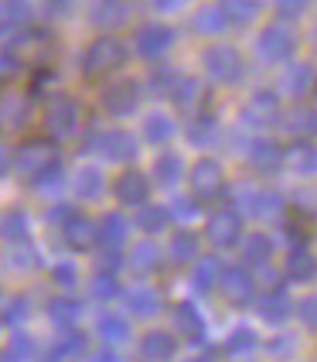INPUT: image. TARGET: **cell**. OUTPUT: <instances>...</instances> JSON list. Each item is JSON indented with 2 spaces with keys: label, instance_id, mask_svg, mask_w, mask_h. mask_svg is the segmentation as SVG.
I'll return each instance as SVG.
<instances>
[{
  "label": "cell",
  "instance_id": "6da1fadb",
  "mask_svg": "<svg viewBox=\"0 0 317 362\" xmlns=\"http://www.w3.org/2000/svg\"><path fill=\"white\" fill-rule=\"evenodd\" d=\"M119 65H126V45L119 38H113V35L96 38L85 48V55H82V72L89 79H102V76L116 72Z\"/></svg>",
  "mask_w": 317,
  "mask_h": 362
},
{
  "label": "cell",
  "instance_id": "7a4b0ae2",
  "mask_svg": "<svg viewBox=\"0 0 317 362\" xmlns=\"http://www.w3.org/2000/svg\"><path fill=\"white\" fill-rule=\"evenodd\" d=\"M59 161V147L55 141H44V137H35V141H24L18 147V154L11 158V164L20 171V178H38L41 171H48L52 164Z\"/></svg>",
  "mask_w": 317,
  "mask_h": 362
},
{
  "label": "cell",
  "instance_id": "3957f363",
  "mask_svg": "<svg viewBox=\"0 0 317 362\" xmlns=\"http://www.w3.org/2000/svg\"><path fill=\"white\" fill-rule=\"evenodd\" d=\"M188 188L195 202H212L222 195L225 188V175H222V164L215 158H198V161L188 168Z\"/></svg>",
  "mask_w": 317,
  "mask_h": 362
},
{
  "label": "cell",
  "instance_id": "277c9868",
  "mask_svg": "<svg viewBox=\"0 0 317 362\" xmlns=\"http://www.w3.org/2000/svg\"><path fill=\"white\" fill-rule=\"evenodd\" d=\"M201 62H205V72L215 82H222V86L239 82L242 72H246V69H242V55H239L232 45H212V48H205Z\"/></svg>",
  "mask_w": 317,
  "mask_h": 362
},
{
  "label": "cell",
  "instance_id": "5b68a950",
  "mask_svg": "<svg viewBox=\"0 0 317 362\" xmlns=\"http://www.w3.org/2000/svg\"><path fill=\"white\" fill-rule=\"evenodd\" d=\"M218 294L232 304V308L253 304L256 301V277H253V270H246V267L222 270V274H218Z\"/></svg>",
  "mask_w": 317,
  "mask_h": 362
},
{
  "label": "cell",
  "instance_id": "8992f818",
  "mask_svg": "<svg viewBox=\"0 0 317 362\" xmlns=\"http://www.w3.org/2000/svg\"><path fill=\"white\" fill-rule=\"evenodd\" d=\"M294 48H297V35H294L287 24L263 28V35H259V41H256V52L263 62H290Z\"/></svg>",
  "mask_w": 317,
  "mask_h": 362
},
{
  "label": "cell",
  "instance_id": "52a82bcc",
  "mask_svg": "<svg viewBox=\"0 0 317 362\" xmlns=\"http://www.w3.org/2000/svg\"><path fill=\"white\" fill-rule=\"evenodd\" d=\"M208 240L215 250H232L242 240V216L236 209H218L208 219Z\"/></svg>",
  "mask_w": 317,
  "mask_h": 362
},
{
  "label": "cell",
  "instance_id": "ba28073f",
  "mask_svg": "<svg viewBox=\"0 0 317 362\" xmlns=\"http://www.w3.org/2000/svg\"><path fill=\"white\" fill-rule=\"evenodd\" d=\"M44 123H48V130L55 134V137H68V134H76V127H79V103L72 100V96H52L48 103V110H44Z\"/></svg>",
  "mask_w": 317,
  "mask_h": 362
},
{
  "label": "cell",
  "instance_id": "9c48e42d",
  "mask_svg": "<svg viewBox=\"0 0 317 362\" xmlns=\"http://www.w3.org/2000/svg\"><path fill=\"white\" fill-rule=\"evenodd\" d=\"M174 45V28L171 24H160V21H150V24H140L137 28V52L143 59H160L167 48Z\"/></svg>",
  "mask_w": 317,
  "mask_h": 362
},
{
  "label": "cell",
  "instance_id": "30bf717a",
  "mask_svg": "<svg viewBox=\"0 0 317 362\" xmlns=\"http://www.w3.org/2000/svg\"><path fill=\"white\" fill-rule=\"evenodd\" d=\"M277 120H280V96L270 93V89H256L242 106V123H249V127H270Z\"/></svg>",
  "mask_w": 317,
  "mask_h": 362
},
{
  "label": "cell",
  "instance_id": "8fae6325",
  "mask_svg": "<svg viewBox=\"0 0 317 362\" xmlns=\"http://www.w3.org/2000/svg\"><path fill=\"white\" fill-rule=\"evenodd\" d=\"M61 236H65V246L76 250V253H89L96 243H100V226L89 219V216H68L61 222Z\"/></svg>",
  "mask_w": 317,
  "mask_h": 362
},
{
  "label": "cell",
  "instance_id": "7c38bea8",
  "mask_svg": "<svg viewBox=\"0 0 317 362\" xmlns=\"http://www.w3.org/2000/svg\"><path fill=\"white\" fill-rule=\"evenodd\" d=\"M246 158H249V168L259 171V175H277L280 168L287 164V151L277 141H270V137H259V141L249 144Z\"/></svg>",
  "mask_w": 317,
  "mask_h": 362
},
{
  "label": "cell",
  "instance_id": "4fadbf2b",
  "mask_svg": "<svg viewBox=\"0 0 317 362\" xmlns=\"http://www.w3.org/2000/svg\"><path fill=\"white\" fill-rule=\"evenodd\" d=\"M102 106H106V113H113V117H130L140 106V86L133 79L106 86V89H102Z\"/></svg>",
  "mask_w": 317,
  "mask_h": 362
},
{
  "label": "cell",
  "instance_id": "5bb4252c",
  "mask_svg": "<svg viewBox=\"0 0 317 362\" xmlns=\"http://www.w3.org/2000/svg\"><path fill=\"white\" fill-rule=\"evenodd\" d=\"M171 100L178 106L181 113H188V117H198L201 110H205V103H208V89H205V82L195 79V76H188V79H178L174 82V89H171Z\"/></svg>",
  "mask_w": 317,
  "mask_h": 362
},
{
  "label": "cell",
  "instance_id": "9a60e30c",
  "mask_svg": "<svg viewBox=\"0 0 317 362\" xmlns=\"http://www.w3.org/2000/svg\"><path fill=\"white\" fill-rule=\"evenodd\" d=\"M96 147H100V154L106 161H116V164H126L137 158V141H133V134H126V130H106L96 137Z\"/></svg>",
  "mask_w": 317,
  "mask_h": 362
},
{
  "label": "cell",
  "instance_id": "2e32d148",
  "mask_svg": "<svg viewBox=\"0 0 317 362\" xmlns=\"http://www.w3.org/2000/svg\"><path fill=\"white\" fill-rule=\"evenodd\" d=\"M113 195H116V202H123V205H140V202L150 199V178H147L143 171H137V168H130V171H123L116 178Z\"/></svg>",
  "mask_w": 317,
  "mask_h": 362
},
{
  "label": "cell",
  "instance_id": "e0dca14e",
  "mask_svg": "<svg viewBox=\"0 0 317 362\" xmlns=\"http://www.w3.org/2000/svg\"><path fill=\"white\" fill-rule=\"evenodd\" d=\"M283 93H287L290 100L304 103L311 93H314V69H311L307 62L287 65V72H283Z\"/></svg>",
  "mask_w": 317,
  "mask_h": 362
},
{
  "label": "cell",
  "instance_id": "ac0fdd59",
  "mask_svg": "<svg viewBox=\"0 0 317 362\" xmlns=\"http://www.w3.org/2000/svg\"><path fill=\"white\" fill-rule=\"evenodd\" d=\"M178 352V339L167 332H147L140 339V359L143 362H171Z\"/></svg>",
  "mask_w": 317,
  "mask_h": 362
},
{
  "label": "cell",
  "instance_id": "d6986e66",
  "mask_svg": "<svg viewBox=\"0 0 317 362\" xmlns=\"http://www.w3.org/2000/svg\"><path fill=\"white\" fill-rule=\"evenodd\" d=\"M201 257V246H198V236L191 229H178L171 233V243H167V260L174 267H191V263Z\"/></svg>",
  "mask_w": 317,
  "mask_h": 362
},
{
  "label": "cell",
  "instance_id": "ffe728a7",
  "mask_svg": "<svg viewBox=\"0 0 317 362\" xmlns=\"http://www.w3.org/2000/svg\"><path fill=\"white\" fill-rule=\"evenodd\" d=\"M225 356H229V362H253L259 352V339L253 328H232V335L225 339V349H222Z\"/></svg>",
  "mask_w": 317,
  "mask_h": 362
},
{
  "label": "cell",
  "instance_id": "44dd1931",
  "mask_svg": "<svg viewBox=\"0 0 317 362\" xmlns=\"http://www.w3.org/2000/svg\"><path fill=\"white\" fill-rule=\"evenodd\" d=\"M92 21H96V28H102L106 35H113L116 28H123V24L130 21V4H126V0H96Z\"/></svg>",
  "mask_w": 317,
  "mask_h": 362
},
{
  "label": "cell",
  "instance_id": "7402d4cb",
  "mask_svg": "<svg viewBox=\"0 0 317 362\" xmlns=\"http://www.w3.org/2000/svg\"><path fill=\"white\" fill-rule=\"evenodd\" d=\"M287 277L297 284H311L314 281V250L307 243H294L290 246V257H287Z\"/></svg>",
  "mask_w": 317,
  "mask_h": 362
},
{
  "label": "cell",
  "instance_id": "603a6c76",
  "mask_svg": "<svg viewBox=\"0 0 317 362\" xmlns=\"http://www.w3.org/2000/svg\"><path fill=\"white\" fill-rule=\"evenodd\" d=\"M171 318H174V332H178L181 339H188V342H201L205 339V322H201V315L188 301H181L171 311Z\"/></svg>",
  "mask_w": 317,
  "mask_h": 362
},
{
  "label": "cell",
  "instance_id": "cb8c5ba5",
  "mask_svg": "<svg viewBox=\"0 0 317 362\" xmlns=\"http://www.w3.org/2000/svg\"><path fill=\"white\" fill-rule=\"evenodd\" d=\"M242 243V263L246 267H270V257H273V240L263 236V233H249Z\"/></svg>",
  "mask_w": 317,
  "mask_h": 362
},
{
  "label": "cell",
  "instance_id": "d4e9b609",
  "mask_svg": "<svg viewBox=\"0 0 317 362\" xmlns=\"http://www.w3.org/2000/svg\"><path fill=\"white\" fill-rule=\"evenodd\" d=\"M259 315H263V322L270 325H283L290 315H294V304H290V298L280 291V287H273L263 301H259Z\"/></svg>",
  "mask_w": 317,
  "mask_h": 362
},
{
  "label": "cell",
  "instance_id": "484cf974",
  "mask_svg": "<svg viewBox=\"0 0 317 362\" xmlns=\"http://www.w3.org/2000/svg\"><path fill=\"white\" fill-rule=\"evenodd\" d=\"M191 28H195L198 35H205V38H218V35L229 28V21H225V14H222V7L208 4V7H198V11H195Z\"/></svg>",
  "mask_w": 317,
  "mask_h": 362
},
{
  "label": "cell",
  "instance_id": "4316f807",
  "mask_svg": "<svg viewBox=\"0 0 317 362\" xmlns=\"http://www.w3.org/2000/svg\"><path fill=\"white\" fill-rule=\"evenodd\" d=\"M137 226L147 233V236H154V233H160V229L171 226V212H167L164 205H154V202H140L137 205Z\"/></svg>",
  "mask_w": 317,
  "mask_h": 362
},
{
  "label": "cell",
  "instance_id": "83f0119b",
  "mask_svg": "<svg viewBox=\"0 0 317 362\" xmlns=\"http://www.w3.org/2000/svg\"><path fill=\"white\" fill-rule=\"evenodd\" d=\"M28 120V100L24 93H0V127H20Z\"/></svg>",
  "mask_w": 317,
  "mask_h": 362
},
{
  "label": "cell",
  "instance_id": "f1b7e54d",
  "mask_svg": "<svg viewBox=\"0 0 317 362\" xmlns=\"http://www.w3.org/2000/svg\"><path fill=\"white\" fill-rule=\"evenodd\" d=\"M100 226V243L106 246V250H119L123 243H126V236H130V222L123 219V216H116V212H109L102 222H96Z\"/></svg>",
  "mask_w": 317,
  "mask_h": 362
},
{
  "label": "cell",
  "instance_id": "f546056e",
  "mask_svg": "<svg viewBox=\"0 0 317 362\" xmlns=\"http://www.w3.org/2000/svg\"><path fill=\"white\" fill-rule=\"evenodd\" d=\"M218 7H222L229 24H253L259 18V11H263L259 0H222Z\"/></svg>",
  "mask_w": 317,
  "mask_h": 362
},
{
  "label": "cell",
  "instance_id": "4dcf8cb0",
  "mask_svg": "<svg viewBox=\"0 0 317 362\" xmlns=\"http://www.w3.org/2000/svg\"><path fill=\"white\" fill-rule=\"evenodd\" d=\"M195 274H191V284H195V291L198 294H208L212 287L218 284V274H222V263L218 257H205V260H195Z\"/></svg>",
  "mask_w": 317,
  "mask_h": 362
},
{
  "label": "cell",
  "instance_id": "1f68e13d",
  "mask_svg": "<svg viewBox=\"0 0 317 362\" xmlns=\"http://www.w3.org/2000/svg\"><path fill=\"white\" fill-rule=\"evenodd\" d=\"M72 188H76V199L82 202H92L102 195V175L100 168H79V175L72 181Z\"/></svg>",
  "mask_w": 317,
  "mask_h": 362
},
{
  "label": "cell",
  "instance_id": "d6a6232c",
  "mask_svg": "<svg viewBox=\"0 0 317 362\" xmlns=\"http://www.w3.org/2000/svg\"><path fill=\"white\" fill-rule=\"evenodd\" d=\"M188 141L195 144V147H212L218 137V123L212 120V117H205V113H198V117H188Z\"/></svg>",
  "mask_w": 317,
  "mask_h": 362
},
{
  "label": "cell",
  "instance_id": "836d02e7",
  "mask_svg": "<svg viewBox=\"0 0 317 362\" xmlns=\"http://www.w3.org/2000/svg\"><path fill=\"white\" fill-rule=\"evenodd\" d=\"M130 267L137 270V274H154L160 267V246L150 240H143L133 246V257H130Z\"/></svg>",
  "mask_w": 317,
  "mask_h": 362
},
{
  "label": "cell",
  "instance_id": "e575fe53",
  "mask_svg": "<svg viewBox=\"0 0 317 362\" xmlns=\"http://www.w3.org/2000/svg\"><path fill=\"white\" fill-rule=\"evenodd\" d=\"M48 315H52V322L61 325V328H72V325L82 318V304L76 298H55V301L48 304Z\"/></svg>",
  "mask_w": 317,
  "mask_h": 362
},
{
  "label": "cell",
  "instance_id": "d590c367",
  "mask_svg": "<svg viewBox=\"0 0 317 362\" xmlns=\"http://www.w3.org/2000/svg\"><path fill=\"white\" fill-rule=\"evenodd\" d=\"M0 240H7V243H24L28 240V216L18 212V209L4 212V216H0Z\"/></svg>",
  "mask_w": 317,
  "mask_h": 362
},
{
  "label": "cell",
  "instance_id": "8d00e7d4",
  "mask_svg": "<svg viewBox=\"0 0 317 362\" xmlns=\"http://www.w3.org/2000/svg\"><path fill=\"white\" fill-rule=\"evenodd\" d=\"M126 308H130V315H133V318H154V315L160 311V298L154 294V291L137 287V291L126 298Z\"/></svg>",
  "mask_w": 317,
  "mask_h": 362
},
{
  "label": "cell",
  "instance_id": "74e56055",
  "mask_svg": "<svg viewBox=\"0 0 317 362\" xmlns=\"http://www.w3.org/2000/svg\"><path fill=\"white\" fill-rule=\"evenodd\" d=\"M181 175H184V164H181L178 154H160L157 161H154V178H157V185H164V188L178 185Z\"/></svg>",
  "mask_w": 317,
  "mask_h": 362
},
{
  "label": "cell",
  "instance_id": "f35d334b",
  "mask_svg": "<svg viewBox=\"0 0 317 362\" xmlns=\"http://www.w3.org/2000/svg\"><path fill=\"white\" fill-rule=\"evenodd\" d=\"M143 134H147V141L150 144H167L174 137V120L171 117H164V113H150L147 120H143Z\"/></svg>",
  "mask_w": 317,
  "mask_h": 362
},
{
  "label": "cell",
  "instance_id": "ab89813d",
  "mask_svg": "<svg viewBox=\"0 0 317 362\" xmlns=\"http://www.w3.org/2000/svg\"><path fill=\"white\" fill-rule=\"evenodd\" d=\"M100 335H102V342L123 345L126 339H130V325H126V318H119V315H102L100 318Z\"/></svg>",
  "mask_w": 317,
  "mask_h": 362
},
{
  "label": "cell",
  "instance_id": "60d3db41",
  "mask_svg": "<svg viewBox=\"0 0 317 362\" xmlns=\"http://www.w3.org/2000/svg\"><path fill=\"white\" fill-rule=\"evenodd\" d=\"M0 21L11 24V28H20L31 21V4L28 0H0Z\"/></svg>",
  "mask_w": 317,
  "mask_h": 362
},
{
  "label": "cell",
  "instance_id": "b9f144b4",
  "mask_svg": "<svg viewBox=\"0 0 317 362\" xmlns=\"http://www.w3.org/2000/svg\"><path fill=\"white\" fill-rule=\"evenodd\" d=\"M290 164H294V171H297V175L311 178V175H314V144L300 141L297 147L290 151Z\"/></svg>",
  "mask_w": 317,
  "mask_h": 362
},
{
  "label": "cell",
  "instance_id": "7bdbcfd3",
  "mask_svg": "<svg viewBox=\"0 0 317 362\" xmlns=\"http://www.w3.org/2000/svg\"><path fill=\"white\" fill-rule=\"evenodd\" d=\"M79 356H85V335H76V332H68L65 339H59V345H55V362H65V359H79Z\"/></svg>",
  "mask_w": 317,
  "mask_h": 362
},
{
  "label": "cell",
  "instance_id": "ee69618b",
  "mask_svg": "<svg viewBox=\"0 0 317 362\" xmlns=\"http://www.w3.org/2000/svg\"><path fill=\"white\" fill-rule=\"evenodd\" d=\"M7 263L14 267V270H31L38 257H35V250H28L24 243H11V253H7Z\"/></svg>",
  "mask_w": 317,
  "mask_h": 362
},
{
  "label": "cell",
  "instance_id": "f6af8a7d",
  "mask_svg": "<svg viewBox=\"0 0 317 362\" xmlns=\"http://www.w3.org/2000/svg\"><path fill=\"white\" fill-rule=\"evenodd\" d=\"M119 294V284L113 274H96V281H92V298L96 301H113Z\"/></svg>",
  "mask_w": 317,
  "mask_h": 362
},
{
  "label": "cell",
  "instance_id": "bcb514c9",
  "mask_svg": "<svg viewBox=\"0 0 317 362\" xmlns=\"http://www.w3.org/2000/svg\"><path fill=\"white\" fill-rule=\"evenodd\" d=\"M253 212H259L263 219H266V216H280V212H283V195H280V192H259Z\"/></svg>",
  "mask_w": 317,
  "mask_h": 362
},
{
  "label": "cell",
  "instance_id": "7dc6e473",
  "mask_svg": "<svg viewBox=\"0 0 317 362\" xmlns=\"http://www.w3.org/2000/svg\"><path fill=\"white\" fill-rule=\"evenodd\" d=\"M273 7H277V14L283 21H297L311 11V0H277Z\"/></svg>",
  "mask_w": 317,
  "mask_h": 362
},
{
  "label": "cell",
  "instance_id": "c3c4849f",
  "mask_svg": "<svg viewBox=\"0 0 317 362\" xmlns=\"http://www.w3.org/2000/svg\"><path fill=\"white\" fill-rule=\"evenodd\" d=\"M290 130L297 137H311L314 134V110L311 106H300L297 113H294V120H290Z\"/></svg>",
  "mask_w": 317,
  "mask_h": 362
},
{
  "label": "cell",
  "instance_id": "681fc988",
  "mask_svg": "<svg viewBox=\"0 0 317 362\" xmlns=\"http://www.w3.org/2000/svg\"><path fill=\"white\" fill-rule=\"evenodd\" d=\"M174 82H178V76L167 69V65H160V69H154V76H150V86L157 89V96L164 93V96H171V89H174Z\"/></svg>",
  "mask_w": 317,
  "mask_h": 362
},
{
  "label": "cell",
  "instance_id": "f907efd6",
  "mask_svg": "<svg viewBox=\"0 0 317 362\" xmlns=\"http://www.w3.org/2000/svg\"><path fill=\"white\" fill-rule=\"evenodd\" d=\"M314 308H317L314 294H307V298H304V301L297 304V315H300V322H304V328H307V332H314V325H317V315H314Z\"/></svg>",
  "mask_w": 317,
  "mask_h": 362
},
{
  "label": "cell",
  "instance_id": "816d5d0a",
  "mask_svg": "<svg viewBox=\"0 0 317 362\" xmlns=\"http://www.w3.org/2000/svg\"><path fill=\"white\" fill-rule=\"evenodd\" d=\"M72 4H76V0H41V11H44L48 18H65V14L72 11Z\"/></svg>",
  "mask_w": 317,
  "mask_h": 362
},
{
  "label": "cell",
  "instance_id": "f5cc1de1",
  "mask_svg": "<svg viewBox=\"0 0 317 362\" xmlns=\"http://www.w3.org/2000/svg\"><path fill=\"white\" fill-rule=\"evenodd\" d=\"M119 253L116 250H102V257L96 260V274H116V267H119Z\"/></svg>",
  "mask_w": 317,
  "mask_h": 362
},
{
  "label": "cell",
  "instance_id": "db71d44e",
  "mask_svg": "<svg viewBox=\"0 0 317 362\" xmlns=\"http://www.w3.org/2000/svg\"><path fill=\"white\" fill-rule=\"evenodd\" d=\"M167 212H171V216H178L181 222H191V219H195V216H198V202L181 199L178 205H174V209H167Z\"/></svg>",
  "mask_w": 317,
  "mask_h": 362
},
{
  "label": "cell",
  "instance_id": "11a10c76",
  "mask_svg": "<svg viewBox=\"0 0 317 362\" xmlns=\"http://www.w3.org/2000/svg\"><path fill=\"white\" fill-rule=\"evenodd\" d=\"M52 277H55L61 287H72V284H76V267H68V263H59V267H52Z\"/></svg>",
  "mask_w": 317,
  "mask_h": 362
},
{
  "label": "cell",
  "instance_id": "9f6ffc18",
  "mask_svg": "<svg viewBox=\"0 0 317 362\" xmlns=\"http://www.w3.org/2000/svg\"><path fill=\"white\" fill-rule=\"evenodd\" d=\"M28 352H31L28 335H14V342H11V349H7V356H11V359H20V356H28Z\"/></svg>",
  "mask_w": 317,
  "mask_h": 362
},
{
  "label": "cell",
  "instance_id": "6f0895ef",
  "mask_svg": "<svg viewBox=\"0 0 317 362\" xmlns=\"http://www.w3.org/2000/svg\"><path fill=\"white\" fill-rule=\"evenodd\" d=\"M154 7L157 11H181V7H188V0H154Z\"/></svg>",
  "mask_w": 317,
  "mask_h": 362
},
{
  "label": "cell",
  "instance_id": "680465c9",
  "mask_svg": "<svg viewBox=\"0 0 317 362\" xmlns=\"http://www.w3.org/2000/svg\"><path fill=\"white\" fill-rule=\"evenodd\" d=\"M7 168H11V154H7V147L0 144V178L7 175Z\"/></svg>",
  "mask_w": 317,
  "mask_h": 362
},
{
  "label": "cell",
  "instance_id": "91938a15",
  "mask_svg": "<svg viewBox=\"0 0 317 362\" xmlns=\"http://www.w3.org/2000/svg\"><path fill=\"white\" fill-rule=\"evenodd\" d=\"M89 362H119V356L116 352H100V356H92Z\"/></svg>",
  "mask_w": 317,
  "mask_h": 362
},
{
  "label": "cell",
  "instance_id": "94428289",
  "mask_svg": "<svg viewBox=\"0 0 317 362\" xmlns=\"http://www.w3.org/2000/svg\"><path fill=\"white\" fill-rule=\"evenodd\" d=\"M0 362H18V359H11V356H4V359H0Z\"/></svg>",
  "mask_w": 317,
  "mask_h": 362
}]
</instances>
